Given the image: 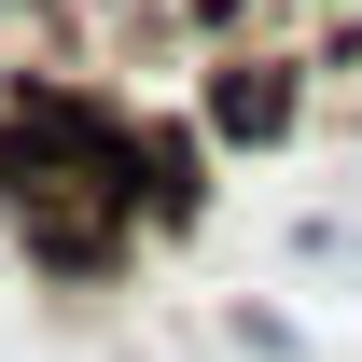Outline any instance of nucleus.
<instances>
[{
	"label": "nucleus",
	"instance_id": "1",
	"mask_svg": "<svg viewBox=\"0 0 362 362\" xmlns=\"http://www.w3.org/2000/svg\"><path fill=\"white\" fill-rule=\"evenodd\" d=\"M293 70H279V56H223V70H209V139H279L293 126Z\"/></svg>",
	"mask_w": 362,
	"mask_h": 362
}]
</instances>
